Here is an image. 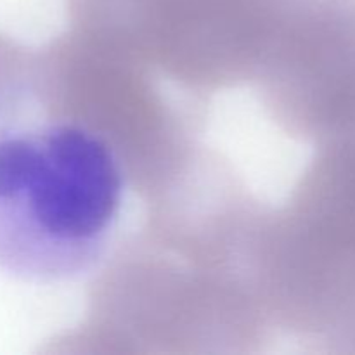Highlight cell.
Wrapping results in <instances>:
<instances>
[{
  "mask_svg": "<svg viewBox=\"0 0 355 355\" xmlns=\"http://www.w3.org/2000/svg\"><path fill=\"white\" fill-rule=\"evenodd\" d=\"M33 94H38V62L0 38V130L16 123Z\"/></svg>",
  "mask_w": 355,
  "mask_h": 355,
  "instance_id": "8992f818",
  "label": "cell"
},
{
  "mask_svg": "<svg viewBox=\"0 0 355 355\" xmlns=\"http://www.w3.org/2000/svg\"><path fill=\"white\" fill-rule=\"evenodd\" d=\"M274 328L319 352L355 354V139L319 146L255 243Z\"/></svg>",
  "mask_w": 355,
  "mask_h": 355,
  "instance_id": "3957f363",
  "label": "cell"
},
{
  "mask_svg": "<svg viewBox=\"0 0 355 355\" xmlns=\"http://www.w3.org/2000/svg\"><path fill=\"white\" fill-rule=\"evenodd\" d=\"M266 207L205 153L107 257L69 342L96 354H253L272 319L255 269Z\"/></svg>",
  "mask_w": 355,
  "mask_h": 355,
  "instance_id": "6da1fadb",
  "label": "cell"
},
{
  "mask_svg": "<svg viewBox=\"0 0 355 355\" xmlns=\"http://www.w3.org/2000/svg\"><path fill=\"white\" fill-rule=\"evenodd\" d=\"M252 85L291 137L355 139V0H270Z\"/></svg>",
  "mask_w": 355,
  "mask_h": 355,
  "instance_id": "5b68a950",
  "label": "cell"
},
{
  "mask_svg": "<svg viewBox=\"0 0 355 355\" xmlns=\"http://www.w3.org/2000/svg\"><path fill=\"white\" fill-rule=\"evenodd\" d=\"M130 179L113 146L51 116L0 130V270L66 283L110 257Z\"/></svg>",
  "mask_w": 355,
  "mask_h": 355,
  "instance_id": "7a4b0ae2",
  "label": "cell"
},
{
  "mask_svg": "<svg viewBox=\"0 0 355 355\" xmlns=\"http://www.w3.org/2000/svg\"><path fill=\"white\" fill-rule=\"evenodd\" d=\"M38 97L51 116L103 135L144 203L166 193L203 151L198 137L208 101L76 31L38 62Z\"/></svg>",
  "mask_w": 355,
  "mask_h": 355,
  "instance_id": "277c9868",
  "label": "cell"
}]
</instances>
